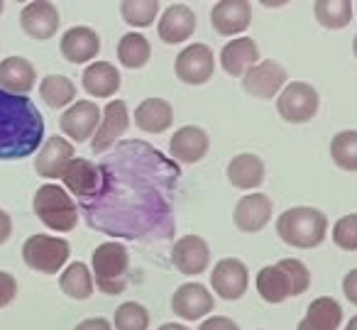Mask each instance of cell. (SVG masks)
Listing matches in <instances>:
<instances>
[{"mask_svg": "<svg viewBox=\"0 0 357 330\" xmlns=\"http://www.w3.org/2000/svg\"><path fill=\"white\" fill-rule=\"evenodd\" d=\"M196 32V13L184 3H174L157 17V35L164 45H184Z\"/></svg>", "mask_w": 357, "mask_h": 330, "instance_id": "20", "label": "cell"}, {"mask_svg": "<svg viewBox=\"0 0 357 330\" xmlns=\"http://www.w3.org/2000/svg\"><path fill=\"white\" fill-rule=\"evenodd\" d=\"M61 15L52 0H30L20 13V27L32 40H52L59 32Z\"/></svg>", "mask_w": 357, "mask_h": 330, "instance_id": "12", "label": "cell"}, {"mask_svg": "<svg viewBox=\"0 0 357 330\" xmlns=\"http://www.w3.org/2000/svg\"><path fill=\"white\" fill-rule=\"evenodd\" d=\"M331 159L342 172H357V130H340L333 135Z\"/></svg>", "mask_w": 357, "mask_h": 330, "instance_id": "35", "label": "cell"}, {"mask_svg": "<svg viewBox=\"0 0 357 330\" xmlns=\"http://www.w3.org/2000/svg\"><path fill=\"white\" fill-rule=\"evenodd\" d=\"M37 86V69L25 57H8L0 61V91L27 96Z\"/></svg>", "mask_w": 357, "mask_h": 330, "instance_id": "25", "label": "cell"}, {"mask_svg": "<svg viewBox=\"0 0 357 330\" xmlns=\"http://www.w3.org/2000/svg\"><path fill=\"white\" fill-rule=\"evenodd\" d=\"M74 157H76L74 142L61 137V135H52V137H47V142H42V147L37 149V157H35L37 177L47 179V181L61 179L66 164Z\"/></svg>", "mask_w": 357, "mask_h": 330, "instance_id": "18", "label": "cell"}, {"mask_svg": "<svg viewBox=\"0 0 357 330\" xmlns=\"http://www.w3.org/2000/svg\"><path fill=\"white\" fill-rule=\"evenodd\" d=\"M345 330H357V315H355V318L350 320V323L345 325Z\"/></svg>", "mask_w": 357, "mask_h": 330, "instance_id": "46", "label": "cell"}, {"mask_svg": "<svg viewBox=\"0 0 357 330\" xmlns=\"http://www.w3.org/2000/svg\"><path fill=\"white\" fill-rule=\"evenodd\" d=\"M250 286V271L238 257H225L211 271V289L223 301H238Z\"/></svg>", "mask_w": 357, "mask_h": 330, "instance_id": "13", "label": "cell"}, {"mask_svg": "<svg viewBox=\"0 0 357 330\" xmlns=\"http://www.w3.org/2000/svg\"><path fill=\"white\" fill-rule=\"evenodd\" d=\"M32 208H35V216L40 218L42 225L54 232H71L79 225V203L59 183H42L35 191Z\"/></svg>", "mask_w": 357, "mask_h": 330, "instance_id": "4", "label": "cell"}, {"mask_svg": "<svg viewBox=\"0 0 357 330\" xmlns=\"http://www.w3.org/2000/svg\"><path fill=\"white\" fill-rule=\"evenodd\" d=\"M118 61L120 66L130 71H137V69H144L152 59V45L149 40L142 35V32H125L123 37L118 40Z\"/></svg>", "mask_w": 357, "mask_h": 330, "instance_id": "30", "label": "cell"}, {"mask_svg": "<svg viewBox=\"0 0 357 330\" xmlns=\"http://www.w3.org/2000/svg\"><path fill=\"white\" fill-rule=\"evenodd\" d=\"M45 142V118L27 96L0 91V162L32 157Z\"/></svg>", "mask_w": 357, "mask_h": 330, "instance_id": "2", "label": "cell"}, {"mask_svg": "<svg viewBox=\"0 0 357 330\" xmlns=\"http://www.w3.org/2000/svg\"><path fill=\"white\" fill-rule=\"evenodd\" d=\"M10 235H13V218L10 213L0 208V245H6L10 240Z\"/></svg>", "mask_w": 357, "mask_h": 330, "instance_id": "43", "label": "cell"}, {"mask_svg": "<svg viewBox=\"0 0 357 330\" xmlns=\"http://www.w3.org/2000/svg\"><path fill=\"white\" fill-rule=\"evenodd\" d=\"M115 330H147L149 328V310L137 301H125L115 308L113 318Z\"/></svg>", "mask_w": 357, "mask_h": 330, "instance_id": "36", "label": "cell"}, {"mask_svg": "<svg viewBox=\"0 0 357 330\" xmlns=\"http://www.w3.org/2000/svg\"><path fill=\"white\" fill-rule=\"evenodd\" d=\"M71 255L69 240L56 235H30L22 245V262L40 274H59Z\"/></svg>", "mask_w": 357, "mask_h": 330, "instance_id": "6", "label": "cell"}, {"mask_svg": "<svg viewBox=\"0 0 357 330\" xmlns=\"http://www.w3.org/2000/svg\"><path fill=\"white\" fill-rule=\"evenodd\" d=\"M211 137L199 125H184L169 140V157L176 164H199L208 154Z\"/></svg>", "mask_w": 357, "mask_h": 330, "instance_id": "19", "label": "cell"}, {"mask_svg": "<svg viewBox=\"0 0 357 330\" xmlns=\"http://www.w3.org/2000/svg\"><path fill=\"white\" fill-rule=\"evenodd\" d=\"M59 289L74 301H89L96 289L91 267H86L84 262H71V264H66L64 271L59 274Z\"/></svg>", "mask_w": 357, "mask_h": 330, "instance_id": "31", "label": "cell"}, {"mask_svg": "<svg viewBox=\"0 0 357 330\" xmlns=\"http://www.w3.org/2000/svg\"><path fill=\"white\" fill-rule=\"evenodd\" d=\"M342 294L350 303L357 306V269H350L342 276Z\"/></svg>", "mask_w": 357, "mask_h": 330, "instance_id": "41", "label": "cell"}, {"mask_svg": "<svg viewBox=\"0 0 357 330\" xmlns=\"http://www.w3.org/2000/svg\"><path fill=\"white\" fill-rule=\"evenodd\" d=\"M3 10H6V0H0V15H3Z\"/></svg>", "mask_w": 357, "mask_h": 330, "instance_id": "48", "label": "cell"}, {"mask_svg": "<svg viewBox=\"0 0 357 330\" xmlns=\"http://www.w3.org/2000/svg\"><path fill=\"white\" fill-rule=\"evenodd\" d=\"M272 213H274L272 198L264 196V193L252 191L235 203L233 223L240 232H245V235H255V232L264 230V227L269 225Z\"/></svg>", "mask_w": 357, "mask_h": 330, "instance_id": "17", "label": "cell"}, {"mask_svg": "<svg viewBox=\"0 0 357 330\" xmlns=\"http://www.w3.org/2000/svg\"><path fill=\"white\" fill-rule=\"evenodd\" d=\"M259 61V47L252 37H230L220 50V66L233 79H243V74Z\"/></svg>", "mask_w": 357, "mask_h": 330, "instance_id": "24", "label": "cell"}, {"mask_svg": "<svg viewBox=\"0 0 357 330\" xmlns=\"http://www.w3.org/2000/svg\"><path fill=\"white\" fill-rule=\"evenodd\" d=\"M61 181H64L66 191L71 196H76V201H89L100 186V169L91 159L74 157L66 164L64 174H61Z\"/></svg>", "mask_w": 357, "mask_h": 330, "instance_id": "22", "label": "cell"}, {"mask_svg": "<svg viewBox=\"0 0 357 330\" xmlns=\"http://www.w3.org/2000/svg\"><path fill=\"white\" fill-rule=\"evenodd\" d=\"M274 100H277L279 118L291 125L311 123L321 108V96H318L316 86L306 84V81H287V86L279 91Z\"/></svg>", "mask_w": 357, "mask_h": 330, "instance_id": "7", "label": "cell"}, {"mask_svg": "<svg viewBox=\"0 0 357 330\" xmlns=\"http://www.w3.org/2000/svg\"><path fill=\"white\" fill-rule=\"evenodd\" d=\"M259 6L262 8H269V10H277V8H284V6H289L291 0H257Z\"/></svg>", "mask_w": 357, "mask_h": 330, "instance_id": "44", "label": "cell"}, {"mask_svg": "<svg viewBox=\"0 0 357 330\" xmlns=\"http://www.w3.org/2000/svg\"><path fill=\"white\" fill-rule=\"evenodd\" d=\"M352 54H355V59H357V35L352 37Z\"/></svg>", "mask_w": 357, "mask_h": 330, "instance_id": "47", "label": "cell"}, {"mask_svg": "<svg viewBox=\"0 0 357 330\" xmlns=\"http://www.w3.org/2000/svg\"><path fill=\"white\" fill-rule=\"evenodd\" d=\"M342 320V308L333 296H321L313 299L306 308V315L301 318V323L296 325V330H337Z\"/></svg>", "mask_w": 357, "mask_h": 330, "instance_id": "28", "label": "cell"}, {"mask_svg": "<svg viewBox=\"0 0 357 330\" xmlns=\"http://www.w3.org/2000/svg\"><path fill=\"white\" fill-rule=\"evenodd\" d=\"M40 98L54 110L69 108L76 100V84L69 76L50 74L40 81Z\"/></svg>", "mask_w": 357, "mask_h": 330, "instance_id": "33", "label": "cell"}, {"mask_svg": "<svg viewBox=\"0 0 357 330\" xmlns=\"http://www.w3.org/2000/svg\"><path fill=\"white\" fill-rule=\"evenodd\" d=\"M74 330H115V328H113V323H110L108 318H100V315H96V318L81 320Z\"/></svg>", "mask_w": 357, "mask_h": 330, "instance_id": "42", "label": "cell"}, {"mask_svg": "<svg viewBox=\"0 0 357 330\" xmlns=\"http://www.w3.org/2000/svg\"><path fill=\"white\" fill-rule=\"evenodd\" d=\"M17 296V279L10 271H0V308H6Z\"/></svg>", "mask_w": 357, "mask_h": 330, "instance_id": "39", "label": "cell"}, {"mask_svg": "<svg viewBox=\"0 0 357 330\" xmlns=\"http://www.w3.org/2000/svg\"><path fill=\"white\" fill-rule=\"evenodd\" d=\"M277 235L296 250H316L328 237V216L313 206L287 208L277 218Z\"/></svg>", "mask_w": 357, "mask_h": 330, "instance_id": "3", "label": "cell"}, {"mask_svg": "<svg viewBox=\"0 0 357 330\" xmlns=\"http://www.w3.org/2000/svg\"><path fill=\"white\" fill-rule=\"evenodd\" d=\"M335 247L342 252H357V213H347L333 225L331 232Z\"/></svg>", "mask_w": 357, "mask_h": 330, "instance_id": "37", "label": "cell"}, {"mask_svg": "<svg viewBox=\"0 0 357 330\" xmlns=\"http://www.w3.org/2000/svg\"><path fill=\"white\" fill-rule=\"evenodd\" d=\"M59 52L71 64H91L100 54V37L93 27L74 25L61 35Z\"/></svg>", "mask_w": 357, "mask_h": 330, "instance_id": "21", "label": "cell"}, {"mask_svg": "<svg viewBox=\"0 0 357 330\" xmlns=\"http://www.w3.org/2000/svg\"><path fill=\"white\" fill-rule=\"evenodd\" d=\"M81 86L91 98H113L123 86V76L115 64L93 59L91 64H86L81 74Z\"/></svg>", "mask_w": 357, "mask_h": 330, "instance_id": "23", "label": "cell"}, {"mask_svg": "<svg viewBox=\"0 0 357 330\" xmlns=\"http://www.w3.org/2000/svg\"><path fill=\"white\" fill-rule=\"evenodd\" d=\"M172 264L184 276H199L211 264V247L201 235L178 237L172 247Z\"/></svg>", "mask_w": 357, "mask_h": 330, "instance_id": "15", "label": "cell"}, {"mask_svg": "<svg viewBox=\"0 0 357 330\" xmlns=\"http://www.w3.org/2000/svg\"><path fill=\"white\" fill-rule=\"evenodd\" d=\"M257 294L267 303H284L291 299V279L279 264H267L257 271Z\"/></svg>", "mask_w": 357, "mask_h": 330, "instance_id": "29", "label": "cell"}, {"mask_svg": "<svg viewBox=\"0 0 357 330\" xmlns=\"http://www.w3.org/2000/svg\"><path fill=\"white\" fill-rule=\"evenodd\" d=\"M277 264L282 267L289 274V279H291V296L306 294L308 286H311V271H308V267L303 264L301 260H294V257H287V260L277 262Z\"/></svg>", "mask_w": 357, "mask_h": 330, "instance_id": "38", "label": "cell"}, {"mask_svg": "<svg viewBox=\"0 0 357 330\" xmlns=\"http://www.w3.org/2000/svg\"><path fill=\"white\" fill-rule=\"evenodd\" d=\"M120 17L135 30H147L159 17V0H120Z\"/></svg>", "mask_w": 357, "mask_h": 330, "instance_id": "34", "label": "cell"}, {"mask_svg": "<svg viewBox=\"0 0 357 330\" xmlns=\"http://www.w3.org/2000/svg\"><path fill=\"white\" fill-rule=\"evenodd\" d=\"M211 25L220 37H240L252 25L250 0H218L211 10Z\"/></svg>", "mask_w": 357, "mask_h": 330, "instance_id": "14", "label": "cell"}, {"mask_svg": "<svg viewBox=\"0 0 357 330\" xmlns=\"http://www.w3.org/2000/svg\"><path fill=\"white\" fill-rule=\"evenodd\" d=\"M130 130V110L128 103L120 98H113L105 103L103 115H100L98 130L91 137V152L93 154H103L113 147L115 142L123 140V135Z\"/></svg>", "mask_w": 357, "mask_h": 330, "instance_id": "10", "label": "cell"}, {"mask_svg": "<svg viewBox=\"0 0 357 330\" xmlns=\"http://www.w3.org/2000/svg\"><path fill=\"white\" fill-rule=\"evenodd\" d=\"M355 13H357V3H355Z\"/></svg>", "mask_w": 357, "mask_h": 330, "instance_id": "50", "label": "cell"}, {"mask_svg": "<svg viewBox=\"0 0 357 330\" xmlns=\"http://www.w3.org/2000/svg\"><path fill=\"white\" fill-rule=\"evenodd\" d=\"M240 81H243V91L248 96L259 100H269V98H277L279 91L287 86L289 74L279 61L259 59L257 64L245 71Z\"/></svg>", "mask_w": 357, "mask_h": 330, "instance_id": "9", "label": "cell"}, {"mask_svg": "<svg viewBox=\"0 0 357 330\" xmlns=\"http://www.w3.org/2000/svg\"><path fill=\"white\" fill-rule=\"evenodd\" d=\"M15 3H30V0H15Z\"/></svg>", "mask_w": 357, "mask_h": 330, "instance_id": "49", "label": "cell"}, {"mask_svg": "<svg viewBox=\"0 0 357 330\" xmlns=\"http://www.w3.org/2000/svg\"><path fill=\"white\" fill-rule=\"evenodd\" d=\"M213 308H215L213 294L204 284H199V281H186L172 296V310L178 318L189 320V323L213 313Z\"/></svg>", "mask_w": 357, "mask_h": 330, "instance_id": "16", "label": "cell"}, {"mask_svg": "<svg viewBox=\"0 0 357 330\" xmlns=\"http://www.w3.org/2000/svg\"><path fill=\"white\" fill-rule=\"evenodd\" d=\"M157 330H189V328L181 325V323H164V325H159Z\"/></svg>", "mask_w": 357, "mask_h": 330, "instance_id": "45", "label": "cell"}, {"mask_svg": "<svg viewBox=\"0 0 357 330\" xmlns=\"http://www.w3.org/2000/svg\"><path fill=\"white\" fill-rule=\"evenodd\" d=\"M355 15L352 0H313V17L326 30H345Z\"/></svg>", "mask_w": 357, "mask_h": 330, "instance_id": "32", "label": "cell"}, {"mask_svg": "<svg viewBox=\"0 0 357 330\" xmlns=\"http://www.w3.org/2000/svg\"><path fill=\"white\" fill-rule=\"evenodd\" d=\"M215 54L204 42H191L174 59V74L186 86H204L213 79Z\"/></svg>", "mask_w": 357, "mask_h": 330, "instance_id": "8", "label": "cell"}, {"mask_svg": "<svg viewBox=\"0 0 357 330\" xmlns=\"http://www.w3.org/2000/svg\"><path fill=\"white\" fill-rule=\"evenodd\" d=\"M228 181L230 186L240 188V191H255L264 183L267 179V169H264V162L252 152L238 154V157L230 159L228 164Z\"/></svg>", "mask_w": 357, "mask_h": 330, "instance_id": "26", "label": "cell"}, {"mask_svg": "<svg viewBox=\"0 0 357 330\" xmlns=\"http://www.w3.org/2000/svg\"><path fill=\"white\" fill-rule=\"evenodd\" d=\"M100 115H103V110H100L98 103H93V100H74V103L61 113L59 130L66 135V140H71V142H76V144L91 142L93 133L98 130Z\"/></svg>", "mask_w": 357, "mask_h": 330, "instance_id": "11", "label": "cell"}, {"mask_svg": "<svg viewBox=\"0 0 357 330\" xmlns=\"http://www.w3.org/2000/svg\"><path fill=\"white\" fill-rule=\"evenodd\" d=\"M128 269H130V255L120 240L100 242L91 255V271L93 281L103 294L118 296L128 286Z\"/></svg>", "mask_w": 357, "mask_h": 330, "instance_id": "5", "label": "cell"}, {"mask_svg": "<svg viewBox=\"0 0 357 330\" xmlns=\"http://www.w3.org/2000/svg\"><path fill=\"white\" fill-rule=\"evenodd\" d=\"M135 125L147 135H162L174 125V108L164 98H144L135 108Z\"/></svg>", "mask_w": 357, "mask_h": 330, "instance_id": "27", "label": "cell"}, {"mask_svg": "<svg viewBox=\"0 0 357 330\" xmlns=\"http://www.w3.org/2000/svg\"><path fill=\"white\" fill-rule=\"evenodd\" d=\"M199 330H240V325L233 318H228V315H208L199 325Z\"/></svg>", "mask_w": 357, "mask_h": 330, "instance_id": "40", "label": "cell"}, {"mask_svg": "<svg viewBox=\"0 0 357 330\" xmlns=\"http://www.w3.org/2000/svg\"><path fill=\"white\" fill-rule=\"evenodd\" d=\"M100 186L79 211L89 227L120 240L159 242L174 235V193L181 167L144 140H120L98 162Z\"/></svg>", "mask_w": 357, "mask_h": 330, "instance_id": "1", "label": "cell"}]
</instances>
